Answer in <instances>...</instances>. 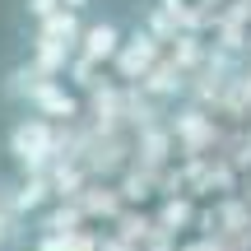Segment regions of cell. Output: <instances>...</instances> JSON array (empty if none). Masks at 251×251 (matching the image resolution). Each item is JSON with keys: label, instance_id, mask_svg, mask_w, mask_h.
I'll list each match as a JSON object with an SVG mask.
<instances>
[{"label": "cell", "instance_id": "cell-4", "mask_svg": "<svg viewBox=\"0 0 251 251\" xmlns=\"http://www.w3.org/2000/svg\"><path fill=\"white\" fill-rule=\"evenodd\" d=\"M153 56H158V51H153L149 37H135V42L126 47V56H121V70L126 75H140V70H149V65H153Z\"/></svg>", "mask_w": 251, "mask_h": 251}, {"label": "cell", "instance_id": "cell-7", "mask_svg": "<svg viewBox=\"0 0 251 251\" xmlns=\"http://www.w3.org/2000/svg\"><path fill=\"white\" fill-rule=\"evenodd\" d=\"M61 5H65V9H84L89 0H61Z\"/></svg>", "mask_w": 251, "mask_h": 251}, {"label": "cell", "instance_id": "cell-1", "mask_svg": "<svg viewBox=\"0 0 251 251\" xmlns=\"http://www.w3.org/2000/svg\"><path fill=\"white\" fill-rule=\"evenodd\" d=\"M51 149H56V135L42 117H24L9 130V153L19 158V168H42L51 158Z\"/></svg>", "mask_w": 251, "mask_h": 251}, {"label": "cell", "instance_id": "cell-3", "mask_svg": "<svg viewBox=\"0 0 251 251\" xmlns=\"http://www.w3.org/2000/svg\"><path fill=\"white\" fill-rule=\"evenodd\" d=\"M117 42H121V33L112 24H93L89 33H84V56H89V61H112V56H117Z\"/></svg>", "mask_w": 251, "mask_h": 251}, {"label": "cell", "instance_id": "cell-6", "mask_svg": "<svg viewBox=\"0 0 251 251\" xmlns=\"http://www.w3.org/2000/svg\"><path fill=\"white\" fill-rule=\"evenodd\" d=\"M5 242H14V214L5 209V200H0V247Z\"/></svg>", "mask_w": 251, "mask_h": 251}, {"label": "cell", "instance_id": "cell-5", "mask_svg": "<svg viewBox=\"0 0 251 251\" xmlns=\"http://www.w3.org/2000/svg\"><path fill=\"white\" fill-rule=\"evenodd\" d=\"M56 9H65L61 0H28V14H33V19H51Z\"/></svg>", "mask_w": 251, "mask_h": 251}, {"label": "cell", "instance_id": "cell-2", "mask_svg": "<svg viewBox=\"0 0 251 251\" xmlns=\"http://www.w3.org/2000/svg\"><path fill=\"white\" fill-rule=\"evenodd\" d=\"M33 107L42 117H75V98L65 89H56L51 79H37L33 84Z\"/></svg>", "mask_w": 251, "mask_h": 251}]
</instances>
